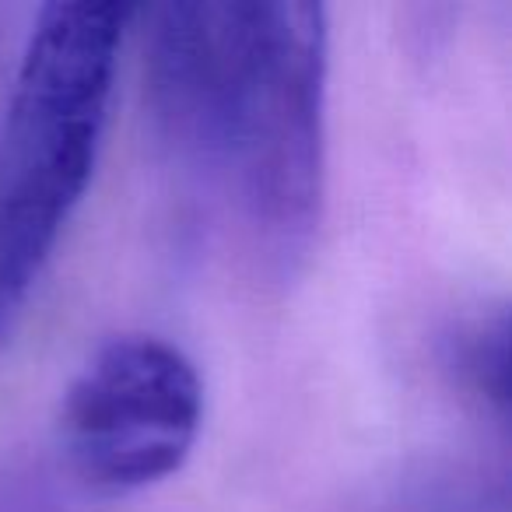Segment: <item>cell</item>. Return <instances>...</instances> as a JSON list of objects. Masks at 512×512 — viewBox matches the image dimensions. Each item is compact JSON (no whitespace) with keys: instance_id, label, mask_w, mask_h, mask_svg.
<instances>
[{"instance_id":"obj_1","label":"cell","mask_w":512,"mask_h":512,"mask_svg":"<svg viewBox=\"0 0 512 512\" xmlns=\"http://www.w3.org/2000/svg\"><path fill=\"white\" fill-rule=\"evenodd\" d=\"M137 8L46 4L0 123V306L18 313L78 214Z\"/></svg>"},{"instance_id":"obj_2","label":"cell","mask_w":512,"mask_h":512,"mask_svg":"<svg viewBox=\"0 0 512 512\" xmlns=\"http://www.w3.org/2000/svg\"><path fill=\"white\" fill-rule=\"evenodd\" d=\"M330 18L323 4L260 0V25L228 113L218 190L274 281L306 267L327 197Z\"/></svg>"},{"instance_id":"obj_3","label":"cell","mask_w":512,"mask_h":512,"mask_svg":"<svg viewBox=\"0 0 512 512\" xmlns=\"http://www.w3.org/2000/svg\"><path fill=\"white\" fill-rule=\"evenodd\" d=\"M204 428V383L183 348L120 334L67 383L57 442L81 488L123 498L176 477Z\"/></svg>"},{"instance_id":"obj_4","label":"cell","mask_w":512,"mask_h":512,"mask_svg":"<svg viewBox=\"0 0 512 512\" xmlns=\"http://www.w3.org/2000/svg\"><path fill=\"white\" fill-rule=\"evenodd\" d=\"M446 365L460 390L474 397L498 425H505L509 418V320L502 309L460 323L446 344Z\"/></svg>"},{"instance_id":"obj_5","label":"cell","mask_w":512,"mask_h":512,"mask_svg":"<svg viewBox=\"0 0 512 512\" xmlns=\"http://www.w3.org/2000/svg\"><path fill=\"white\" fill-rule=\"evenodd\" d=\"M11 320H15V313H8V309L0 306V344H4V337H8V327H11Z\"/></svg>"}]
</instances>
